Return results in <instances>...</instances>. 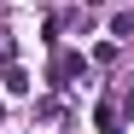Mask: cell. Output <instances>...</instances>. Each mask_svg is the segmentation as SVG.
<instances>
[{
  "mask_svg": "<svg viewBox=\"0 0 134 134\" xmlns=\"http://www.w3.org/2000/svg\"><path fill=\"white\" fill-rule=\"evenodd\" d=\"M82 70H87V58H82V53H64V58L53 64V76H58V82H70V76H82Z\"/></svg>",
  "mask_w": 134,
  "mask_h": 134,
  "instance_id": "1",
  "label": "cell"
},
{
  "mask_svg": "<svg viewBox=\"0 0 134 134\" xmlns=\"http://www.w3.org/2000/svg\"><path fill=\"white\" fill-rule=\"evenodd\" d=\"M111 35L128 41V35H134V12H117V18H111Z\"/></svg>",
  "mask_w": 134,
  "mask_h": 134,
  "instance_id": "2",
  "label": "cell"
},
{
  "mask_svg": "<svg viewBox=\"0 0 134 134\" xmlns=\"http://www.w3.org/2000/svg\"><path fill=\"white\" fill-rule=\"evenodd\" d=\"M6 87H12V93H29V76H24V70L12 64V70H6Z\"/></svg>",
  "mask_w": 134,
  "mask_h": 134,
  "instance_id": "3",
  "label": "cell"
},
{
  "mask_svg": "<svg viewBox=\"0 0 134 134\" xmlns=\"http://www.w3.org/2000/svg\"><path fill=\"white\" fill-rule=\"evenodd\" d=\"M35 117L41 122H58V99H35Z\"/></svg>",
  "mask_w": 134,
  "mask_h": 134,
  "instance_id": "4",
  "label": "cell"
},
{
  "mask_svg": "<svg viewBox=\"0 0 134 134\" xmlns=\"http://www.w3.org/2000/svg\"><path fill=\"white\" fill-rule=\"evenodd\" d=\"M117 111H122V117H134V87H128V93L117 99Z\"/></svg>",
  "mask_w": 134,
  "mask_h": 134,
  "instance_id": "5",
  "label": "cell"
},
{
  "mask_svg": "<svg viewBox=\"0 0 134 134\" xmlns=\"http://www.w3.org/2000/svg\"><path fill=\"white\" fill-rule=\"evenodd\" d=\"M0 122H6V111H0Z\"/></svg>",
  "mask_w": 134,
  "mask_h": 134,
  "instance_id": "6",
  "label": "cell"
}]
</instances>
